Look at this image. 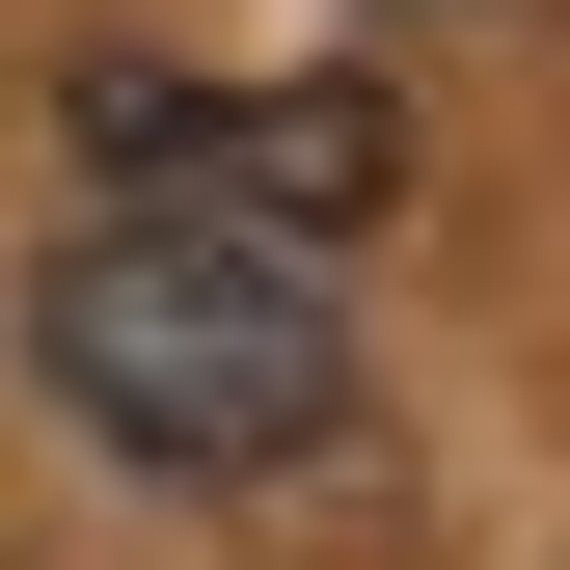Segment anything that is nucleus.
Listing matches in <instances>:
<instances>
[{
	"mask_svg": "<svg viewBox=\"0 0 570 570\" xmlns=\"http://www.w3.org/2000/svg\"><path fill=\"white\" fill-rule=\"evenodd\" d=\"M28 381L82 407L109 462H164V489H272V462H326L353 435V299L299 245H190V218H82L28 272Z\"/></svg>",
	"mask_w": 570,
	"mask_h": 570,
	"instance_id": "nucleus-1",
	"label": "nucleus"
},
{
	"mask_svg": "<svg viewBox=\"0 0 570 570\" xmlns=\"http://www.w3.org/2000/svg\"><path fill=\"white\" fill-rule=\"evenodd\" d=\"M82 164H109V218H190V245H381V218H407V109H381V82L82 55Z\"/></svg>",
	"mask_w": 570,
	"mask_h": 570,
	"instance_id": "nucleus-2",
	"label": "nucleus"
}]
</instances>
